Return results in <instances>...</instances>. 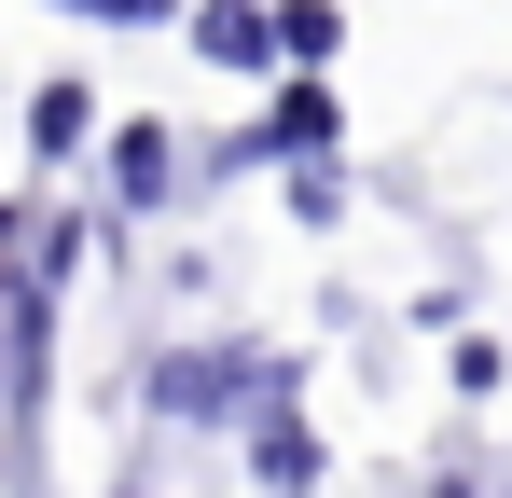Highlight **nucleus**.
<instances>
[{
    "label": "nucleus",
    "instance_id": "5",
    "mask_svg": "<svg viewBox=\"0 0 512 498\" xmlns=\"http://www.w3.org/2000/svg\"><path fill=\"white\" fill-rule=\"evenodd\" d=\"M97 125H111V111H97V83H84V70L28 83V166H84V153H97Z\"/></svg>",
    "mask_w": 512,
    "mask_h": 498
},
{
    "label": "nucleus",
    "instance_id": "3",
    "mask_svg": "<svg viewBox=\"0 0 512 498\" xmlns=\"http://www.w3.org/2000/svg\"><path fill=\"white\" fill-rule=\"evenodd\" d=\"M180 42L222 83H277V14H263V0H180Z\"/></svg>",
    "mask_w": 512,
    "mask_h": 498
},
{
    "label": "nucleus",
    "instance_id": "8",
    "mask_svg": "<svg viewBox=\"0 0 512 498\" xmlns=\"http://www.w3.org/2000/svg\"><path fill=\"white\" fill-rule=\"evenodd\" d=\"M443 388H457V402H499V388H512L499 332H457V346H443Z\"/></svg>",
    "mask_w": 512,
    "mask_h": 498
},
{
    "label": "nucleus",
    "instance_id": "7",
    "mask_svg": "<svg viewBox=\"0 0 512 498\" xmlns=\"http://www.w3.org/2000/svg\"><path fill=\"white\" fill-rule=\"evenodd\" d=\"M263 14H277V83H333V56H346L333 0H263Z\"/></svg>",
    "mask_w": 512,
    "mask_h": 498
},
{
    "label": "nucleus",
    "instance_id": "2",
    "mask_svg": "<svg viewBox=\"0 0 512 498\" xmlns=\"http://www.w3.org/2000/svg\"><path fill=\"white\" fill-rule=\"evenodd\" d=\"M167 194H194V139H180L167 111H125V125H97V249H125Z\"/></svg>",
    "mask_w": 512,
    "mask_h": 498
},
{
    "label": "nucleus",
    "instance_id": "10",
    "mask_svg": "<svg viewBox=\"0 0 512 498\" xmlns=\"http://www.w3.org/2000/svg\"><path fill=\"white\" fill-rule=\"evenodd\" d=\"M97 28H180V0H84Z\"/></svg>",
    "mask_w": 512,
    "mask_h": 498
},
{
    "label": "nucleus",
    "instance_id": "13",
    "mask_svg": "<svg viewBox=\"0 0 512 498\" xmlns=\"http://www.w3.org/2000/svg\"><path fill=\"white\" fill-rule=\"evenodd\" d=\"M56 14H84V0H56Z\"/></svg>",
    "mask_w": 512,
    "mask_h": 498
},
{
    "label": "nucleus",
    "instance_id": "9",
    "mask_svg": "<svg viewBox=\"0 0 512 498\" xmlns=\"http://www.w3.org/2000/svg\"><path fill=\"white\" fill-rule=\"evenodd\" d=\"M291 222L333 236V222H346V166H291Z\"/></svg>",
    "mask_w": 512,
    "mask_h": 498
},
{
    "label": "nucleus",
    "instance_id": "4",
    "mask_svg": "<svg viewBox=\"0 0 512 498\" xmlns=\"http://www.w3.org/2000/svg\"><path fill=\"white\" fill-rule=\"evenodd\" d=\"M236 471H250L263 498H319V485H333V457H319V429H305V402L250 415V429H236Z\"/></svg>",
    "mask_w": 512,
    "mask_h": 498
},
{
    "label": "nucleus",
    "instance_id": "12",
    "mask_svg": "<svg viewBox=\"0 0 512 498\" xmlns=\"http://www.w3.org/2000/svg\"><path fill=\"white\" fill-rule=\"evenodd\" d=\"M0 249H14V194H0Z\"/></svg>",
    "mask_w": 512,
    "mask_h": 498
},
{
    "label": "nucleus",
    "instance_id": "6",
    "mask_svg": "<svg viewBox=\"0 0 512 498\" xmlns=\"http://www.w3.org/2000/svg\"><path fill=\"white\" fill-rule=\"evenodd\" d=\"M263 139H277V166H333L346 153V97L333 83H277L263 97Z\"/></svg>",
    "mask_w": 512,
    "mask_h": 498
},
{
    "label": "nucleus",
    "instance_id": "11",
    "mask_svg": "<svg viewBox=\"0 0 512 498\" xmlns=\"http://www.w3.org/2000/svg\"><path fill=\"white\" fill-rule=\"evenodd\" d=\"M429 498H499V485H485V471H443V485H429Z\"/></svg>",
    "mask_w": 512,
    "mask_h": 498
},
{
    "label": "nucleus",
    "instance_id": "1",
    "mask_svg": "<svg viewBox=\"0 0 512 498\" xmlns=\"http://www.w3.org/2000/svg\"><path fill=\"white\" fill-rule=\"evenodd\" d=\"M305 402V360H277V346H250V332H194V346H167L153 374H139V415L153 429H250V415Z\"/></svg>",
    "mask_w": 512,
    "mask_h": 498
}]
</instances>
